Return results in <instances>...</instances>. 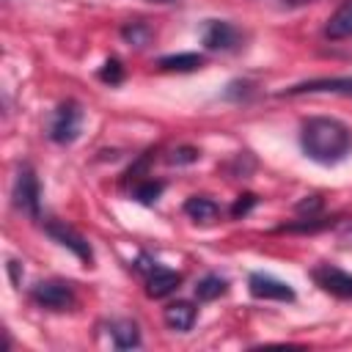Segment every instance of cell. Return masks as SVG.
<instances>
[{
	"label": "cell",
	"mask_w": 352,
	"mask_h": 352,
	"mask_svg": "<svg viewBox=\"0 0 352 352\" xmlns=\"http://www.w3.org/2000/svg\"><path fill=\"white\" fill-rule=\"evenodd\" d=\"M248 289L256 300H275V302H292L294 300V289L286 280L272 278L267 272H253L248 278Z\"/></svg>",
	"instance_id": "obj_9"
},
{
	"label": "cell",
	"mask_w": 352,
	"mask_h": 352,
	"mask_svg": "<svg viewBox=\"0 0 352 352\" xmlns=\"http://www.w3.org/2000/svg\"><path fill=\"white\" fill-rule=\"evenodd\" d=\"M135 267L143 272V278H146V292H148V297H154V300L168 297V294L176 292L179 283H182V275H179L176 270H170V267H165V264H160V261H151V258H146V256H143Z\"/></svg>",
	"instance_id": "obj_2"
},
{
	"label": "cell",
	"mask_w": 352,
	"mask_h": 352,
	"mask_svg": "<svg viewBox=\"0 0 352 352\" xmlns=\"http://www.w3.org/2000/svg\"><path fill=\"white\" fill-rule=\"evenodd\" d=\"M30 300L47 311H69L77 302V294L72 289V283L63 280H41L30 289Z\"/></svg>",
	"instance_id": "obj_5"
},
{
	"label": "cell",
	"mask_w": 352,
	"mask_h": 352,
	"mask_svg": "<svg viewBox=\"0 0 352 352\" xmlns=\"http://www.w3.org/2000/svg\"><path fill=\"white\" fill-rule=\"evenodd\" d=\"M44 231L58 242V245H63V248H69L85 267H91L94 264V250H91V242L77 231V228H72L69 223H63V220H50L47 226H44Z\"/></svg>",
	"instance_id": "obj_8"
},
{
	"label": "cell",
	"mask_w": 352,
	"mask_h": 352,
	"mask_svg": "<svg viewBox=\"0 0 352 352\" xmlns=\"http://www.w3.org/2000/svg\"><path fill=\"white\" fill-rule=\"evenodd\" d=\"M14 204L19 212H25L28 217L38 220V209H41V184L38 176L30 165H22L14 182Z\"/></svg>",
	"instance_id": "obj_3"
},
{
	"label": "cell",
	"mask_w": 352,
	"mask_h": 352,
	"mask_svg": "<svg viewBox=\"0 0 352 352\" xmlns=\"http://www.w3.org/2000/svg\"><path fill=\"white\" fill-rule=\"evenodd\" d=\"M311 278L322 292H327L333 297H341V300H352V272L322 261L311 270Z\"/></svg>",
	"instance_id": "obj_7"
},
{
	"label": "cell",
	"mask_w": 352,
	"mask_h": 352,
	"mask_svg": "<svg viewBox=\"0 0 352 352\" xmlns=\"http://www.w3.org/2000/svg\"><path fill=\"white\" fill-rule=\"evenodd\" d=\"M151 36H154V30H151V25L148 22H143V19H135V22H126L124 28H121V38L126 41V44H132V47H146L148 41H151Z\"/></svg>",
	"instance_id": "obj_17"
},
{
	"label": "cell",
	"mask_w": 352,
	"mask_h": 352,
	"mask_svg": "<svg viewBox=\"0 0 352 352\" xmlns=\"http://www.w3.org/2000/svg\"><path fill=\"white\" fill-rule=\"evenodd\" d=\"M110 338L116 349H138L140 346V330L132 319H116L110 322Z\"/></svg>",
	"instance_id": "obj_14"
},
{
	"label": "cell",
	"mask_w": 352,
	"mask_h": 352,
	"mask_svg": "<svg viewBox=\"0 0 352 352\" xmlns=\"http://www.w3.org/2000/svg\"><path fill=\"white\" fill-rule=\"evenodd\" d=\"M261 3H270L275 8H300V6H308L314 0H261Z\"/></svg>",
	"instance_id": "obj_22"
},
{
	"label": "cell",
	"mask_w": 352,
	"mask_h": 352,
	"mask_svg": "<svg viewBox=\"0 0 352 352\" xmlns=\"http://www.w3.org/2000/svg\"><path fill=\"white\" fill-rule=\"evenodd\" d=\"M184 214L192 220V223H201V226H212L220 220V204L206 198V195H192L184 201Z\"/></svg>",
	"instance_id": "obj_12"
},
{
	"label": "cell",
	"mask_w": 352,
	"mask_h": 352,
	"mask_svg": "<svg viewBox=\"0 0 352 352\" xmlns=\"http://www.w3.org/2000/svg\"><path fill=\"white\" fill-rule=\"evenodd\" d=\"M146 3H157V6H170V3H179V0H146Z\"/></svg>",
	"instance_id": "obj_24"
},
{
	"label": "cell",
	"mask_w": 352,
	"mask_h": 352,
	"mask_svg": "<svg viewBox=\"0 0 352 352\" xmlns=\"http://www.w3.org/2000/svg\"><path fill=\"white\" fill-rule=\"evenodd\" d=\"M341 242H344V245H349V248H352V223H349V226H344V228H341Z\"/></svg>",
	"instance_id": "obj_23"
},
{
	"label": "cell",
	"mask_w": 352,
	"mask_h": 352,
	"mask_svg": "<svg viewBox=\"0 0 352 352\" xmlns=\"http://www.w3.org/2000/svg\"><path fill=\"white\" fill-rule=\"evenodd\" d=\"M80 126H82V110L77 102H60L58 110L52 113V121H50V140L66 146L72 140H77L80 135Z\"/></svg>",
	"instance_id": "obj_4"
},
{
	"label": "cell",
	"mask_w": 352,
	"mask_h": 352,
	"mask_svg": "<svg viewBox=\"0 0 352 352\" xmlns=\"http://www.w3.org/2000/svg\"><path fill=\"white\" fill-rule=\"evenodd\" d=\"M99 77H102L104 82H110V85H118V82L124 80V69H121V63H118L116 58H110V60H104Z\"/></svg>",
	"instance_id": "obj_19"
},
{
	"label": "cell",
	"mask_w": 352,
	"mask_h": 352,
	"mask_svg": "<svg viewBox=\"0 0 352 352\" xmlns=\"http://www.w3.org/2000/svg\"><path fill=\"white\" fill-rule=\"evenodd\" d=\"M280 94L283 96H300V94H341V96H352V77H314V80L289 85Z\"/></svg>",
	"instance_id": "obj_10"
},
{
	"label": "cell",
	"mask_w": 352,
	"mask_h": 352,
	"mask_svg": "<svg viewBox=\"0 0 352 352\" xmlns=\"http://www.w3.org/2000/svg\"><path fill=\"white\" fill-rule=\"evenodd\" d=\"M201 66H204V55H198V52H179V55L160 58V69H165V72H195Z\"/></svg>",
	"instance_id": "obj_15"
},
{
	"label": "cell",
	"mask_w": 352,
	"mask_h": 352,
	"mask_svg": "<svg viewBox=\"0 0 352 352\" xmlns=\"http://www.w3.org/2000/svg\"><path fill=\"white\" fill-rule=\"evenodd\" d=\"M201 41L212 52H231L242 44V30L236 25H231L228 19H206Z\"/></svg>",
	"instance_id": "obj_6"
},
{
	"label": "cell",
	"mask_w": 352,
	"mask_h": 352,
	"mask_svg": "<svg viewBox=\"0 0 352 352\" xmlns=\"http://www.w3.org/2000/svg\"><path fill=\"white\" fill-rule=\"evenodd\" d=\"M195 316H198V311H195V305H192L190 300H176V302H170V305L162 311L165 324H168L170 330H176V333H187V330L195 324Z\"/></svg>",
	"instance_id": "obj_13"
},
{
	"label": "cell",
	"mask_w": 352,
	"mask_h": 352,
	"mask_svg": "<svg viewBox=\"0 0 352 352\" xmlns=\"http://www.w3.org/2000/svg\"><path fill=\"white\" fill-rule=\"evenodd\" d=\"M324 38L330 41H344L352 38V0H344L324 22Z\"/></svg>",
	"instance_id": "obj_11"
},
{
	"label": "cell",
	"mask_w": 352,
	"mask_h": 352,
	"mask_svg": "<svg viewBox=\"0 0 352 352\" xmlns=\"http://www.w3.org/2000/svg\"><path fill=\"white\" fill-rule=\"evenodd\" d=\"M226 289H228V280L223 275H217V272H209L195 283V297L209 302V300H217L220 294H226Z\"/></svg>",
	"instance_id": "obj_16"
},
{
	"label": "cell",
	"mask_w": 352,
	"mask_h": 352,
	"mask_svg": "<svg viewBox=\"0 0 352 352\" xmlns=\"http://www.w3.org/2000/svg\"><path fill=\"white\" fill-rule=\"evenodd\" d=\"M300 148L316 165H338L352 154V129L330 116L305 118L300 126Z\"/></svg>",
	"instance_id": "obj_1"
},
{
	"label": "cell",
	"mask_w": 352,
	"mask_h": 352,
	"mask_svg": "<svg viewBox=\"0 0 352 352\" xmlns=\"http://www.w3.org/2000/svg\"><path fill=\"white\" fill-rule=\"evenodd\" d=\"M198 160V151L195 148H176L170 157H168V162L170 165H182V162H195Z\"/></svg>",
	"instance_id": "obj_20"
},
{
	"label": "cell",
	"mask_w": 352,
	"mask_h": 352,
	"mask_svg": "<svg viewBox=\"0 0 352 352\" xmlns=\"http://www.w3.org/2000/svg\"><path fill=\"white\" fill-rule=\"evenodd\" d=\"M160 192H162V182H154V179H146V182H140V184L132 190V195H135L140 204H154V201L160 198Z\"/></svg>",
	"instance_id": "obj_18"
},
{
	"label": "cell",
	"mask_w": 352,
	"mask_h": 352,
	"mask_svg": "<svg viewBox=\"0 0 352 352\" xmlns=\"http://www.w3.org/2000/svg\"><path fill=\"white\" fill-rule=\"evenodd\" d=\"M256 204V195H239V201L231 206V214L234 217H242V214H248V209Z\"/></svg>",
	"instance_id": "obj_21"
}]
</instances>
